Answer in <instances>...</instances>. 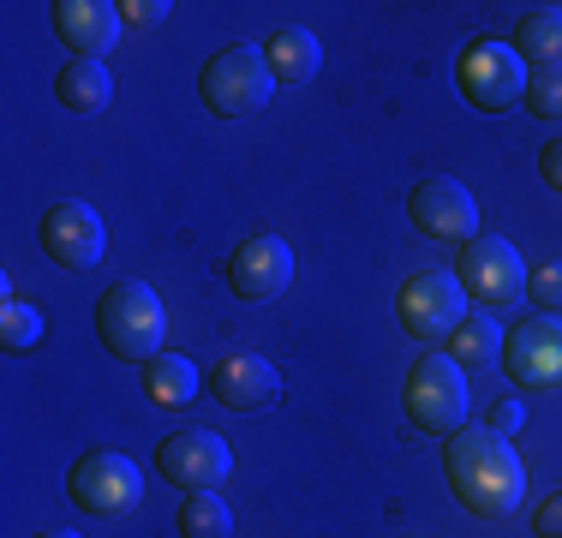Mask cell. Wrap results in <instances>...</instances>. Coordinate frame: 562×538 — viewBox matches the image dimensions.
I'll return each mask as SVG.
<instances>
[{"instance_id":"cell-17","label":"cell","mask_w":562,"mask_h":538,"mask_svg":"<svg viewBox=\"0 0 562 538\" xmlns=\"http://www.w3.org/2000/svg\"><path fill=\"white\" fill-rule=\"evenodd\" d=\"M55 97H60V108H72V114H102V108L114 102V78L102 60H66L60 78H55Z\"/></svg>"},{"instance_id":"cell-2","label":"cell","mask_w":562,"mask_h":538,"mask_svg":"<svg viewBox=\"0 0 562 538\" xmlns=\"http://www.w3.org/2000/svg\"><path fill=\"white\" fill-rule=\"evenodd\" d=\"M97 335H102V347H109L114 359L150 366V359L162 354V335H168V312H162V300H156L150 281L120 276L97 300Z\"/></svg>"},{"instance_id":"cell-4","label":"cell","mask_w":562,"mask_h":538,"mask_svg":"<svg viewBox=\"0 0 562 538\" xmlns=\"http://www.w3.org/2000/svg\"><path fill=\"white\" fill-rule=\"evenodd\" d=\"M527 72L532 66L515 54V43H497V36L467 43L461 60H454V85H461V97L479 114H503V108L527 102Z\"/></svg>"},{"instance_id":"cell-16","label":"cell","mask_w":562,"mask_h":538,"mask_svg":"<svg viewBox=\"0 0 562 538\" xmlns=\"http://www.w3.org/2000/svg\"><path fill=\"white\" fill-rule=\"evenodd\" d=\"M263 60H270V78H276V85H312L317 66H324V48H317L312 31L288 24V31H276L270 43H263Z\"/></svg>"},{"instance_id":"cell-1","label":"cell","mask_w":562,"mask_h":538,"mask_svg":"<svg viewBox=\"0 0 562 538\" xmlns=\"http://www.w3.org/2000/svg\"><path fill=\"white\" fill-rule=\"evenodd\" d=\"M443 473H449V491L467 515L479 520H508L520 515L527 503V467H520L515 442L491 425H461L443 449Z\"/></svg>"},{"instance_id":"cell-25","label":"cell","mask_w":562,"mask_h":538,"mask_svg":"<svg viewBox=\"0 0 562 538\" xmlns=\"http://www.w3.org/2000/svg\"><path fill=\"white\" fill-rule=\"evenodd\" d=\"M532 533H539V538H562V484H557V491H544V503L532 508Z\"/></svg>"},{"instance_id":"cell-30","label":"cell","mask_w":562,"mask_h":538,"mask_svg":"<svg viewBox=\"0 0 562 538\" xmlns=\"http://www.w3.org/2000/svg\"><path fill=\"white\" fill-rule=\"evenodd\" d=\"M419 538H425V533H419Z\"/></svg>"},{"instance_id":"cell-24","label":"cell","mask_w":562,"mask_h":538,"mask_svg":"<svg viewBox=\"0 0 562 538\" xmlns=\"http://www.w3.org/2000/svg\"><path fill=\"white\" fill-rule=\"evenodd\" d=\"M527 300L539 305L544 317H562V258H544L539 269L527 276Z\"/></svg>"},{"instance_id":"cell-23","label":"cell","mask_w":562,"mask_h":538,"mask_svg":"<svg viewBox=\"0 0 562 538\" xmlns=\"http://www.w3.org/2000/svg\"><path fill=\"white\" fill-rule=\"evenodd\" d=\"M527 114L562 120V66H532L527 72Z\"/></svg>"},{"instance_id":"cell-12","label":"cell","mask_w":562,"mask_h":538,"mask_svg":"<svg viewBox=\"0 0 562 538\" xmlns=\"http://www.w3.org/2000/svg\"><path fill=\"white\" fill-rule=\"evenodd\" d=\"M36 239H43V251L55 258L60 269H97L102 251H109V234H102V215L90 204H78V198H60V204L43 210V222H36Z\"/></svg>"},{"instance_id":"cell-3","label":"cell","mask_w":562,"mask_h":538,"mask_svg":"<svg viewBox=\"0 0 562 538\" xmlns=\"http://www.w3.org/2000/svg\"><path fill=\"white\" fill-rule=\"evenodd\" d=\"M270 90H276L270 60H263V48H246V43L210 54L204 72H198V97H204V108H210V114H222V120L258 114V108L270 102Z\"/></svg>"},{"instance_id":"cell-11","label":"cell","mask_w":562,"mask_h":538,"mask_svg":"<svg viewBox=\"0 0 562 538\" xmlns=\"http://www.w3.org/2000/svg\"><path fill=\"white\" fill-rule=\"evenodd\" d=\"M461 288H467V300H479L485 312H497V305L527 293V264H520V251L508 246V239L479 234L473 246L461 251Z\"/></svg>"},{"instance_id":"cell-7","label":"cell","mask_w":562,"mask_h":538,"mask_svg":"<svg viewBox=\"0 0 562 538\" xmlns=\"http://www.w3.org/2000/svg\"><path fill=\"white\" fill-rule=\"evenodd\" d=\"M66 496L97 520H120L144 503V473L114 449H90V455H78L72 473H66Z\"/></svg>"},{"instance_id":"cell-26","label":"cell","mask_w":562,"mask_h":538,"mask_svg":"<svg viewBox=\"0 0 562 538\" xmlns=\"http://www.w3.org/2000/svg\"><path fill=\"white\" fill-rule=\"evenodd\" d=\"M168 0H126V7H120V19H126V24H138V31H144V24H162L168 19Z\"/></svg>"},{"instance_id":"cell-21","label":"cell","mask_w":562,"mask_h":538,"mask_svg":"<svg viewBox=\"0 0 562 538\" xmlns=\"http://www.w3.org/2000/svg\"><path fill=\"white\" fill-rule=\"evenodd\" d=\"M515 54L527 66H562V12H532L515 31Z\"/></svg>"},{"instance_id":"cell-22","label":"cell","mask_w":562,"mask_h":538,"mask_svg":"<svg viewBox=\"0 0 562 538\" xmlns=\"http://www.w3.org/2000/svg\"><path fill=\"white\" fill-rule=\"evenodd\" d=\"M36 341H43V312H36L31 300L0 305V347H7L12 359H24V354H36Z\"/></svg>"},{"instance_id":"cell-18","label":"cell","mask_w":562,"mask_h":538,"mask_svg":"<svg viewBox=\"0 0 562 538\" xmlns=\"http://www.w3.org/2000/svg\"><path fill=\"white\" fill-rule=\"evenodd\" d=\"M449 359L467 377L503 366V329H497V317H491V312H467V323L449 335Z\"/></svg>"},{"instance_id":"cell-5","label":"cell","mask_w":562,"mask_h":538,"mask_svg":"<svg viewBox=\"0 0 562 538\" xmlns=\"http://www.w3.org/2000/svg\"><path fill=\"white\" fill-rule=\"evenodd\" d=\"M395 317H401V329H407L419 347L449 341V335L467 323L461 276H449V269H419V276H407L401 293H395Z\"/></svg>"},{"instance_id":"cell-14","label":"cell","mask_w":562,"mask_h":538,"mask_svg":"<svg viewBox=\"0 0 562 538\" xmlns=\"http://www.w3.org/2000/svg\"><path fill=\"white\" fill-rule=\"evenodd\" d=\"M210 395L222 401V407H234V413H263V407H276L281 401V377L276 366L263 354H222L216 359V371H210Z\"/></svg>"},{"instance_id":"cell-20","label":"cell","mask_w":562,"mask_h":538,"mask_svg":"<svg viewBox=\"0 0 562 538\" xmlns=\"http://www.w3.org/2000/svg\"><path fill=\"white\" fill-rule=\"evenodd\" d=\"M173 533L180 538H234V508L216 491H186L180 515H173Z\"/></svg>"},{"instance_id":"cell-19","label":"cell","mask_w":562,"mask_h":538,"mask_svg":"<svg viewBox=\"0 0 562 538\" xmlns=\"http://www.w3.org/2000/svg\"><path fill=\"white\" fill-rule=\"evenodd\" d=\"M144 395H150L156 407H186V401L198 395V366L186 354H156L150 366H144Z\"/></svg>"},{"instance_id":"cell-6","label":"cell","mask_w":562,"mask_h":538,"mask_svg":"<svg viewBox=\"0 0 562 538\" xmlns=\"http://www.w3.org/2000/svg\"><path fill=\"white\" fill-rule=\"evenodd\" d=\"M407 419L431 437H454L467 425V371L449 354H419L407 371Z\"/></svg>"},{"instance_id":"cell-9","label":"cell","mask_w":562,"mask_h":538,"mask_svg":"<svg viewBox=\"0 0 562 538\" xmlns=\"http://www.w3.org/2000/svg\"><path fill=\"white\" fill-rule=\"evenodd\" d=\"M407 215H413L419 234L449 239V246H473L479 239V198L467 192L461 180H449V173H431V180L413 186Z\"/></svg>"},{"instance_id":"cell-28","label":"cell","mask_w":562,"mask_h":538,"mask_svg":"<svg viewBox=\"0 0 562 538\" xmlns=\"http://www.w3.org/2000/svg\"><path fill=\"white\" fill-rule=\"evenodd\" d=\"M539 173H544V186H551V192H562V138H551L539 150Z\"/></svg>"},{"instance_id":"cell-15","label":"cell","mask_w":562,"mask_h":538,"mask_svg":"<svg viewBox=\"0 0 562 538\" xmlns=\"http://www.w3.org/2000/svg\"><path fill=\"white\" fill-rule=\"evenodd\" d=\"M48 12H55V31L72 48V60H102L120 43V24H126L109 0H55Z\"/></svg>"},{"instance_id":"cell-10","label":"cell","mask_w":562,"mask_h":538,"mask_svg":"<svg viewBox=\"0 0 562 538\" xmlns=\"http://www.w3.org/2000/svg\"><path fill=\"white\" fill-rule=\"evenodd\" d=\"M503 371L515 377V389L527 395H544V389H562V317H527L515 323V335L503 341Z\"/></svg>"},{"instance_id":"cell-8","label":"cell","mask_w":562,"mask_h":538,"mask_svg":"<svg viewBox=\"0 0 562 538\" xmlns=\"http://www.w3.org/2000/svg\"><path fill=\"white\" fill-rule=\"evenodd\" d=\"M156 473L180 491H216L234 473V449L216 437V430L192 425V430H173V437L156 442Z\"/></svg>"},{"instance_id":"cell-27","label":"cell","mask_w":562,"mask_h":538,"mask_svg":"<svg viewBox=\"0 0 562 538\" xmlns=\"http://www.w3.org/2000/svg\"><path fill=\"white\" fill-rule=\"evenodd\" d=\"M520 425H527V407H520L515 395H508V401H497V407H491V430H503V437H508V430H520Z\"/></svg>"},{"instance_id":"cell-29","label":"cell","mask_w":562,"mask_h":538,"mask_svg":"<svg viewBox=\"0 0 562 538\" xmlns=\"http://www.w3.org/2000/svg\"><path fill=\"white\" fill-rule=\"evenodd\" d=\"M36 538H78V533H36Z\"/></svg>"},{"instance_id":"cell-13","label":"cell","mask_w":562,"mask_h":538,"mask_svg":"<svg viewBox=\"0 0 562 538\" xmlns=\"http://www.w3.org/2000/svg\"><path fill=\"white\" fill-rule=\"evenodd\" d=\"M288 281H293V246L281 234H251L246 246L234 251V264H227V288L251 305L281 300Z\"/></svg>"}]
</instances>
